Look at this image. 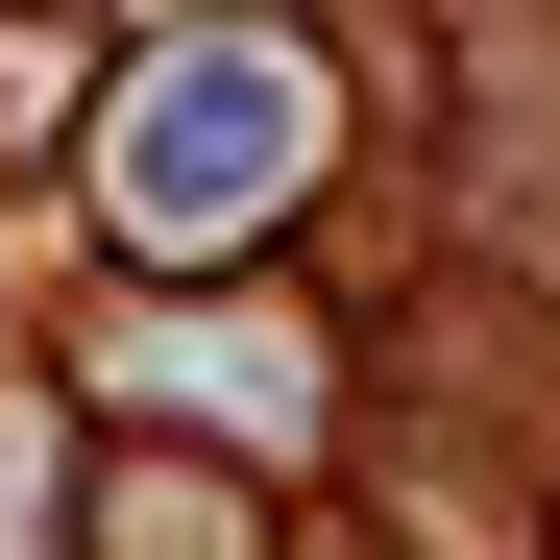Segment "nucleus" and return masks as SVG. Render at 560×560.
<instances>
[{
    "instance_id": "f03ea898",
    "label": "nucleus",
    "mask_w": 560,
    "mask_h": 560,
    "mask_svg": "<svg viewBox=\"0 0 560 560\" xmlns=\"http://www.w3.org/2000/svg\"><path fill=\"white\" fill-rule=\"evenodd\" d=\"M49 49H73V25H0V147L49 122Z\"/></svg>"
},
{
    "instance_id": "f257e3e1",
    "label": "nucleus",
    "mask_w": 560,
    "mask_h": 560,
    "mask_svg": "<svg viewBox=\"0 0 560 560\" xmlns=\"http://www.w3.org/2000/svg\"><path fill=\"white\" fill-rule=\"evenodd\" d=\"M293 171H317V49H293V25H196V49L122 73V122H98V220H122L147 268H220Z\"/></svg>"
}]
</instances>
